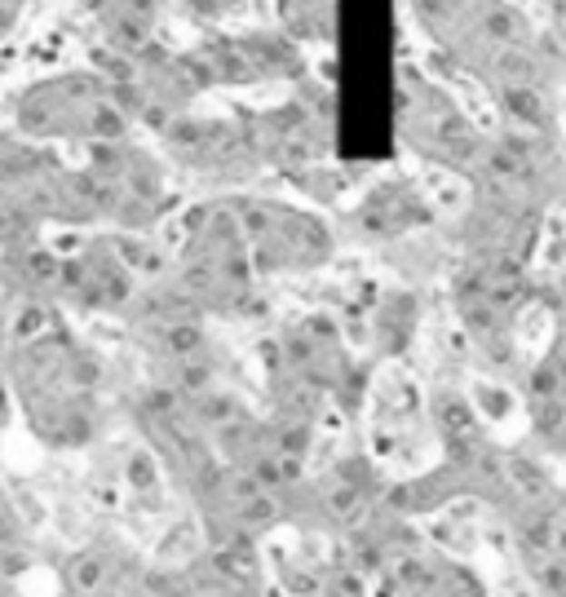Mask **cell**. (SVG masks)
<instances>
[{
  "label": "cell",
  "mask_w": 566,
  "mask_h": 597,
  "mask_svg": "<svg viewBox=\"0 0 566 597\" xmlns=\"http://www.w3.org/2000/svg\"><path fill=\"white\" fill-rule=\"evenodd\" d=\"M177 284L200 301L208 314L243 319L257 310V262L248 248V234L239 226V213L226 195L191 204L177 217Z\"/></svg>",
  "instance_id": "obj_2"
},
{
  "label": "cell",
  "mask_w": 566,
  "mask_h": 597,
  "mask_svg": "<svg viewBox=\"0 0 566 597\" xmlns=\"http://www.w3.org/2000/svg\"><path fill=\"white\" fill-rule=\"evenodd\" d=\"M433 222V199L407 177H381L350 204V239L363 248H399L407 239L425 234Z\"/></svg>",
  "instance_id": "obj_8"
},
{
  "label": "cell",
  "mask_w": 566,
  "mask_h": 597,
  "mask_svg": "<svg viewBox=\"0 0 566 597\" xmlns=\"http://www.w3.org/2000/svg\"><path fill=\"white\" fill-rule=\"evenodd\" d=\"M164 155L173 173H186L191 182L231 191V195H239L253 182V173L262 168V151H257L248 124L239 129L231 120L177 115L164 129Z\"/></svg>",
  "instance_id": "obj_5"
},
{
  "label": "cell",
  "mask_w": 566,
  "mask_h": 597,
  "mask_svg": "<svg viewBox=\"0 0 566 597\" xmlns=\"http://www.w3.org/2000/svg\"><path fill=\"white\" fill-rule=\"evenodd\" d=\"M9 385L23 416L54 452L94 447L102 433V363L63 323L35 341L9 345Z\"/></svg>",
  "instance_id": "obj_1"
},
{
  "label": "cell",
  "mask_w": 566,
  "mask_h": 597,
  "mask_svg": "<svg viewBox=\"0 0 566 597\" xmlns=\"http://www.w3.org/2000/svg\"><path fill=\"white\" fill-rule=\"evenodd\" d=\"M239 213V226L248 234L253 262L262 279H301L314 270H328L341 248L333 222L288 204V199H270V195H226Z\"/></svg>",
  "instance_id": "obj_3"
},
{
  "label": "cell",
  "mask_w": 566,
  "mask_h": 597,
  "mask_svg": "<svg viewBox=\"0 0 566 597\" xmlns=\"http://www.w3.org/2000/svg\"><path fill=\"white\" fill-rule=\"evenodd\" d=\"M146 288V279L137 274V265L129 262L120 234L111 239H80V253L63 257V284L58 297H67L80 310L94 314H124L137 305Z\"/></svg>",
  "instance_id": "obj_7"
},
{
  "label": "cell",
  "mask_w": 566,
  "mask_h": 597,
  "mask_svg": "<svg viewBox=\"0 0 566 597\" xmlns=\"http://www.w3.org/2000/svg\"><path fill=\"white\" fill-rule=\"evenodd\" d=\"M381 580H390L399 597H492V589L461 562V553L430 540L416 553H407L399 566H390Z\"/></svg>",
  "instance_id": "obj_9"
},
{
  "label": "cell",
  "mask_w": 566,
  "mask_h": 597,
  "mask_svg": "<svg viewBox=\"0 0 566 597\" xmlns=\"http://www.w3.org/2000/svg\"><path fill=\"white\" fill-rule=\"evenodd\" d=\"M14 124L27 137H71L98 146V142H120L134 115L120 106L106 75H63L32 85L18 98Z\"/></svg>",
  "instance_id": "obj_4"
},
{
  "label": "cell",
  "mask_w": 566,
  "mask_h": 597,
  "mask_svg": "<svg viewBox=\"0 0 566 597\" xmlns=\"http://www.w3.org/2000/svg\"><path fill=\"white\" fill-rule=\"evenodd\" d=\"M402 137L412 142V151L425 164L447 168V173H469V177H478V168L492 155V137L473 129L469 115L438 85H416L407 94Z\"/></svg>",
  "instance_id": "obj_6"
},
{
  "label": "cell",
  "mask_w": 566,
  "mask_h": 597,
  "mask_svg": "<svg viewBox=\"0 0 566 597\" xmlns=\"http://www.w3.org/2000/svg\"><path fill=\"white\" fill-rule=\"evenodd\" d=\"M527 593L566 597V562H527Z\"/></svg>",
  "instance_id": "obj_10"
}]
</instances>
